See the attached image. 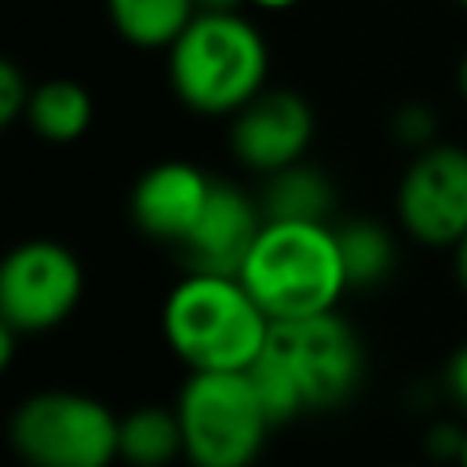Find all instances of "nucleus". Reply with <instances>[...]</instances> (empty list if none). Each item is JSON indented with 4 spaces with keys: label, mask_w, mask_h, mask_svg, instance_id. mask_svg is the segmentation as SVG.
Masks as SVG:
<instances>
[{
    "label": "nucleus",
    "mask_w": 467,
    "mask_h": 467,
    "mask_svg": "<svg viewBox=\"0 0 467 467\" xmlns=\"http://www.w3.org/2000/svg\"><path fill=\"white\" fill-rule=\"evenodd\" d=\"M171 354L190 372H244L270 339V314L241 274L186 270L161 310Z\"/></svg>",
    "instance_id": "1"
},
{
    "label": "nucleus",
    "mask_w": 467,
    "mask_h": 467,
    "mask_svg": "<svg viewBox=\"0 0 467 467\" xmlns=\"http://www.w3.org/2000/svg\"><path fill=\"white\" fill-rule=\"evenodd\" d=\"M241 281L270 321L336 310L350 288L336 226L325 219H266L241 263Z\"/></svg>",
    "instance_id": "2"
},
{
    "label": "nucleus",
    "mask_w": 467,
    "mask_h": 467,
    "mask_svg": "<svg viewBox=\"0 0 467 467\" xmlns=\"http://www.w3.org/2000/svg\"><path fill=\"white\" fill-rule=\"evenodd\" d=\"M266 40L241 11H197L168 44V84L204 117H234L266 88Z\"/></svg>",
    "instance_id": "3"
},
{
    "label": "nucleus",
    "mask_w": 467,
    "mask_h": 467,
    "mask_svg": "<svg viewBox=\"0 0 467 467\" xmlns=\"http://www.w3.org/2000/svg\"><path fill=\"white\" fill-rule=\"evenodd\" d=\"M186 460L197 467H244L274 427L248 372H190L175 401Z\"/></svg>",
    "instance_id": "4"
},
{
    "label": "nucleus",
    "mask_w": 467,
    "mask_h": 467,
    "mask_svg": "<svg viewBox=\"0 0 467 467\" xmlns=\"http://www.w3.org/2000/svg\"><path fill=\"white\" fill-rule=\"evenodd\" d=\"M11 445L36 467H106L120 456V416L80 390H36L11 416Z\"/></svg>",
    "instance_id": "5"
},
{
    "label": "nucleus",
    "mask_w": 467,
    "mask_h": 467,
    "mask_svg": "<svg viewBox=\"0 0 467 467\" xmlns=\"http://www.w3.org/2000/svg\"><path fill=\"white\" fill-rule=\"evenodd\" d=\"M266 354H274L288 368L306 412L343 405L358 390L365 372L361 339L336 310L296 321H274Z\"/></svg>",
    "instance_id": "6"
},
{
    "label": "nucleus",
    "mask_w": 467,
    "mask_h": 467,
    "mask_svg": "<svg viewBox=\"0 0 467 467\" xmlns=\"http://www.w3.org/2000/svg\"><path fill=\"white\" fill-rule=\"evenodd\" d=\"M84 296V266L58 241H22L0 266V317L22 336L58 328Z\"/></svg>",
    "instance_id": "7"
},
{
    "label": "nucleus",
    "mask_w": 467,
    "mask_h": 467,
    "mask_svg": "<svg viewBox=\"0 0 467 467\" xmlns=\"http://www.w3.org/2000/svg\"><path fill=\"white\" fill-rule=\"evenodd\" d=\"M398 223L431 248H452L467 234V150L456 142H431L412 150L398 179Z\"/></svg>",
    "instance_id": "8"
},
{
    "label": "nucleus",
    "mask_w": 467,
    "mask_h": 467,
    "mask_svg": "<svg viewBox=\"0 0 467 467\" xmlns=\"http://www.w3.org/2000/svg\"><path fill=\"white\" fill-rule=\"evenodd\" d=\"M310 139H314V109L292 88H263L230 120L234 157L259 175L303 161Z\"/></svg>",
    "instance_id": "9"
},
{
    "label": "nucleus",
    "mask_w": 467,
    "mask_h": 467,
    "mask_svg": "<svg viewBox=\"0 0 467 467\" xmlns=\"http://www.w3.org/2000/svg\"><path fill=\"white\" fill-rule=\"evenodd\" d=\"M266 212L252 201L241 186L219 182L208 193L204 212L197 215L193 230L175 244L186 270H215V274H241L248 248L255 244Z\"/></svg>",
    "instance_id": "10"
},
{
    "label": "nucleus",
    "mask_w": 467,
    "mask_h": 467,
    "mask_svg": "<svg viewBox=\"0 0 467 467\" xmlns=\"http://www.w3.org/2000/svg\"><path fill=\"white\" fill-rule=\"evenodd\" d=\"M215 179L190 161H161L146 168L131 190V223L164 244H179L208 204Z\"/></svg>",
    "instance_id": "11"
},
{
    "label": "nucleus",
    "mask_w": 467,
    "mask_h": 467,
    "mask_svg": "<svg viewBox=\"0 0 467 467\" xmlns=\"http://www.w3.org/2000/svg\"><path fill=\"white\" fill-rule=\"evenodd\" d=\"M95 102L80 80L69 77H51L33 88L29 106H26V124L47 139V142H73L91 128Z\"/></svg>",
    "instance_id": "12"
},
{
    "label": "nucleus",
    "mask_w": 467,
    "mask_h": 467,
    "mask_svg": "<svg viewBox=\"0 0 467 467\" xmlns=\"http://www.w3.org/2000/svg\"><path fill=\"white\" fill-rule=\"evenodd\" d=\"M113 29L135 47H164L197 15L193 0H106Z\"/></svg>",
    "instance_id": "13"
},
{
    "label": "nucleus",
    "mask_w": 467,
    "mask_h": 467,
    "mask_svg": "<svg viewBox=\"0 0 467 467\" xmlns=\"http://www.w3.org/2000/svg\"><path fill=\"white\" fill-rule=\"evenodd\" d=\"M120 456L139 467H161L186 456L179 412L168 405H139L120 416Z\"/></svg>",
    "instance_id": "14"
},
{
    "label": "nucleus",
    "mask_w": 467,
    "mask_h": 467,
    "mask_svg": "<svg viewBox=\"0 0 467 467\" xmlns=\"http://www.w3.org/2000/svg\"><path fill=\"white\" fill-rule=\"evenodd\" d=\"M259 204L266 219H325L332 208V182L325 179V171L296 161L266 175Z\"/></svg>",
    "instance_id": "15"
},
{
    "label": "nucleus",
    "mask_w": 467,
    "mask_h": 467,
    "mask_svg": "<svg viewBox=\"0 0 467 467\" xmlns=\"http://www.w3.org/2000/svg\"><path fill=\"white\" fill-rule=\"evenodd\" d=\"M336 237H339L350 288H372V285L387 281V274L394 270V259H398V248H394V237L387 226H379L376 219H350V223L336 226Z\"/></svg>",
    "instance_id": "16"
},
{
    "label": "nucleus",
    "mask_w": 467,
    "mask_h": 467,
    "mask_svg": "<svg viewBox=\"0 0 467 467\" xmlns=\"http://www.w3.org/2000/svg\"><path fill=\"white\" fill-rule=\"evenodd\" d=\"M394 139L409 150H423L431 142H438V120L434 109L423 102H409L394 113Z\"/></svg>",
    "instance_id": "17"
},
{
    "label": "nucleus",
    "mask_w": 467,
    "mask_h": 467,
    "mask_svg": "<svg viewBox=\"0 0 467 467\" xmlns=\"http://www.w3.org/2000/svg\"><path fill=\"white\" fill-rule=\"evenodd\" d=\"M29 95H33V84L26 80V73L11 58H4L0 62V124H15L18 117H26Z\"/></svg>",
    "instance_id": "18"
},
{
    "label": "nucleus",
    "mask_w": 467,
    "mask_h": 467,
    "mask_svg": "<svg viewBox=\"0 0 467 467\" xmlns=\"http://www.w3.org/2000/svg\"><path fill=\"white\" fill-rule=\"evenodd\" d=\"M445 387H449V398L467 412V343L452 350L445 365Z\"/></svg>",
    "instance_id": "19"
},
{
    "label": "nucleus",
    "mask_w": 467,
    "mask_h": 467,
    "mask_svg": "<svg viewBox=\"0 0 467 467\" xmlns=\"http://www.w3.org/2000/svg\"><path fill=\"white\" fill-rule=\"evenodd\" d=\"M452 266H456V281H460V288L467 292V234L452 244Z\"/></svg>",
    "instance_id": "20"
},
{
    "label": "nucleus",
    "mask_w": 467,
    "mask_h": 467,
    "mask_svg": "<svg viewBox=\"0 0 467 467\" xmlns=\"http://www.w3.org/2000/svg\"><path fill=\"white\" fill-rule=\"evenodd\" d=\"M197 11H241V4L248 0H193Z\"/></svg>",
    "instance_id": "21"
},
{
    "label": "nucleus",
    "mask_w": 467,
    "mask_h": 467,
    "mask_svg": "<svg viewBox=\"0 0 467 467\" xmlns=\"http://www.w3.org/2000/svg\"><path fill=\"white\" fill-rule=\"evenodd\" d=\"M252 7H259V11H288V7H296L299 0H248Z\"/></svg>",
    "instance_id": "22"
},
{
    "label": "nucleus",
    "mask_w": 467,
    "mask_h": 467,
    "mask_svg": "<svg viewBox=\"0 0 467 467\" xmlns=\"http://www.w3.org/2000/svg\"><path fill=\"white\" fill-rule=\"evenodd\" d=\"M456 80H460V95L467 99V55L460 58V73H456Z\"/></svg>",
    "instance_id": "23"
},
{
    "label": "nucleus",
    "mask_w": 467,
    "mask_h": 467,
    "mask_svg": "<svg viewBox=\"0 0 467 467\" xmlns=\"http://www.w3.org/2000/svg\"><path fill=\"white\" fill-rule=\"evenodd\" d=\"M460 460L467 463V431H463V452H460Z\"/></svg>",
    "instance_id": "24"
},
{
    "label": "nucleus",
    "mask_w": 467,
    "mask_h": 467,
    "mask_svg": "<svg viewBox=\"0 0 467 467\" xmlns=\"http://www.w3.org/2000/svg\"><path fill=\"white\" fill-rule=\"evenodd\" d=\"M456 4H463V7H467V0H456Z\"/></svg>",
    "instance_id": "25"
}]
</instances>
